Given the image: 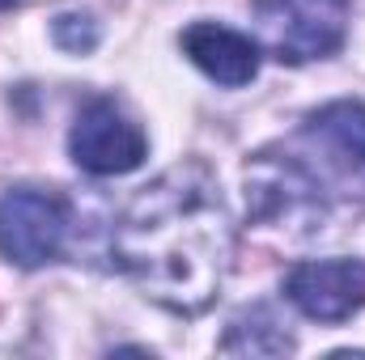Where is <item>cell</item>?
I'll return each mask as SVG.
<instances>
[{"mask_svg": "<svg viewBox=\"0 0 365 360\" xmlns=\"http://www.w3.org/2000/svg\"><path fill=\"white\" fill-rule=\"evenodd\" d=\"M234 216L217 174L191 157L145 182L110 229V259L153 305L200 318L234 268Z\"/></svg>", "mask_w": 365, "mask_h": 360, "instance_id": "1", "label": "cell"}, {"mask_svg": "<svg viewBox=\"0 0 365 360\" xmlns=\"http://www.w3.org/2000/svg\"><path fill=\"white\" fill-rule=\"evenodd\" d=\"M247 216L284 238H314L331 216V191L310 162L289 149H259L247 170Z\"/></svg>", "mask_w": 365, "mask_h": 360, "instance_id": "2", "label": "cell"}, {"mask_svg": "<svg viewBox=\"0 0 365 360\" xmlns=\"http://www.w3.org/2000/svg\"><path fill=\"white\" fill-rule=\"evenodd\" d=\"M264 51L280 64L327 60L344 47L353 0H251Z\"/></svg>", "mask_w": 365, "mask_h": 360, "instance_id": "3", "label": "cell"}, {"mask_svg": "<svg viewBox=\"0 0 365 360\" xmlns=\"http://www.w3.org/2000/svg\"><path fill=\"white\" fill-rule=\"evenodd\" d=\"M73 238V203L56 186H9L0 195V255L17 268L64 259Z\"/></svg>", "mask_w": 365, "mask_h": 360, "instance_id": "4", "label": "cell"}, {"mask_svg": "<svg viewBox=\"0 0 365 360\" xmlns=\"http://www.w3.org/2000/svg\"><path fill=\"white\" fill-rule=\"evenodd\" d=\"M68 157L93 179H119L145 166L149 136L115 97H90L68 132Z\"/></svg>", "mask_w": 365, "mask_h": 360, "instance_id": "5", "label": "cell"}, {"mask_svg": "<svg viewBox=\"0 0 365 360\" xmlns=\"http://www.w3.org/2000/svg\"><path fill=\"white\" fill-rule=\"evenodd\" d=\"M284 297L310 322H349L365 305V259H310L284 275Z\"/></svg>", "mask_w": 365, "mask_h": 360, "instance_id": "6", "label": "cell"}, {"mask_svg": "<svg viewBox=\"0 0 365 360\" xmlns=\"http://www.w3.org/2000/svg\"><path fill=\"white\" fill-rule=\"evenodd\" d=\"M179 47L208 81H217L225 90H242L259 77L264 47L251 34L230 30L221 21H191L179 34Z\"/></svg>", "mask_w": 365, "mask_h": 360, "instance_id": "7", "label": "cell"}, {"mask_svg": "<svg viewBox=\"0 0 365 360\" xmlns=\"http://www.w3.org/2000/svg\"><path fill=\"white\" fill-rule=\"evenodd\" d=\"M302 140H310L336 170H361L365 166V102L336 97L306 115Z\"/></svg>", "mask_w": 365, "mask_h": 360, "instance_id": "8", "label": "cell"}, {"mask_svg": "<svg viewBox=\"0 0 365 360\" xmlns=\"http://www.w3.org/2000/svg\"><path fill=\"white\" fill-rule=\"evenodd\" d=\"M293 348H297L293 331L276 318L268 305L242 309L225 327V335L217 344V352H225V356H289Z\"/></svg>", "mask_w": 365, "mask_h": 360, "instance_id": "9", "label": "cell"}, {"mask_svg": "<svg viewBox=\"0 0 365 360\" xmlns=\"http://www.w3.org/2000/svg\"><path fill=\"white\" fill-rule=\"evenodd\" d=\"M51 43L60 51H68V55H90L93 47L102 43V26L93 21V13H81V9L60 13L51 21Z\"/></svg>", "mask_w": 365, "mask_h": 360, "instance_id": "10", "label": "cell"}, {"mask_svg": "<svg viewBox=\"0 0 365 360\" xmlns=\"http://www.w3.org/2000/svg\"><path fill=\"white\" fill-rule=\"evenodd\" d=\"M13 4H17V0H0V13H4V9H13Z\"/></svg>", "mask_w": 365, "mask_h": 360, "instance_id": "11", "label": "cell"}]
</instances>
